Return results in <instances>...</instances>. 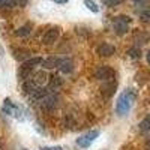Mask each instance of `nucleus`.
<instances>
[{
  "mask_svg": "<svg viewBox=\"0 0 150 150\" xmlns=\"http://www.w3.org/2000/svg\"><path fill=\"white\" fill-rule=\"evenodd\" d=\"M135 96L137 93L132 89H126L117 99V104H116V112L119 116H126L129 110L132 108V104L135 101Z\"/></svg>",
  "mask_w": 150,
  "mask_h": 150,
  "instance_id": "nucleus-1",
  "label": "nucleus"
},
{
  "mask_svg": "<svg viewBox=\"0 0 150 150\" xmlns=\"http://www.w3.org/2000/svg\"><path fill=\"white\" fill-rule=\"evenodd\" d=\"M129 24H131L129 17H126V15L116 17V20H114V32H116V35H119V36L126 35L128 30H129Z\"/></svg>",
  "mask_w": 150,
  "mask_h": 150,
  "instance_id": "nucleus-2",
  "label": "nucleus"
},
{
  "mask_svg": "<svg viewBox=\"0 0 150 150\" xmlns=\"http://www.w3.org/2000/svg\"><path fill=\"white\" fill-rule=\"evenodd\" d=\"M98 137H99V131H98V129L90 131V132H87V134L78 137V138H77V146L81 147V149H87V147H89V146L98 138Z\"/></svg>",
  "mask_w": 150,
  "mask_h": 150,
  "instance_id": "nucleus-3",
  "label": "nucleus"
},
{
  "mask_svg": "<svg viewBox=\"0 0 150 150\" xmlns=\"http://www.w3.org/2000/svg\"><path fill=\"white\" fill-rule=\"evenodd\" d=\"M95 77L98 80H101V81H111V80H114L116 72H114V69H111L110 66H101V68L96 69Z\"/></svg>",
  "mask_w": 150,
  "mask_h": 150,
  "instance_id": "nucleus-4",
  "label": "nucleus"
},
{
  "mask_svg": "<svg viewBox=\"0 0 150 150\" xmlns=\"http://www.w3.org/2000/svg\"><path fill=\"white\" fill-rule=\"evenodd\" d=\"M59 36H60V29L59 27H53V29H50V30L45 32V35L42 38V42L45 45H53L54 42H57Z\"/></svg>",
  "mask_w": 150,
  "mask_h": 150,
  "instance_id": "nucleus-5",
  "label": "nucleus"
},
{
  "mask_svg": "<svg viewBox=\"0 0 150 150\" xmlns=\"http://www.w3.org/2000/svg\"><path fill=\"white\" fill-rule=\"evenodd\" d=\"M96 53H98L99 56H101V57H111L112 54L116 53V47L105 42V44H101V45L98 47Z\"/></svg>",
  "mask_w": 150,
  "mask_h": 150,
  "instance_id": "nucleus-6",
  "label": "nucleus"
},
{
  "mask_svg": "<svg viewBox=\"0 0 150 150\" xmlns=\"http://www.w3.org/2000/svg\"><path fill=\"white\" fill-rule=\"evenodd\" d=\"M12 54H14V59L18 62H26L27 59L32 57V51L27 48H14L12 50Z\"/></svg>",
  "mask_w": 150,
  "mask_h": 150,
  "instance_id": "nucleus-7",
  "label": "nucleus"
},
{
  "mask_svg": "<svg viewBox=\"0 0 150 150\" xmlns=\"http://www.w3.org/2000/svg\"><path fill=\"white\" fill-rule=\"evenodd\" d=\"M117 90V83L114 80H111V81H105V84L102 86V95L105 98H111L112 95L116 93Z\"/></svg>",
  "mask_w": 150,
  "mask_h": 150,
  "instance_id": "nucleus-8",
  "label": "nucleus"
},
{
  "mask_svg": "<svg viewBox=\"0 0 150 150\" xmlns=\"http://www.w3.org/2000/svg\"><path fill=\"white\" fill-rule=\"evenodd\" d=\"M62 63V59L59 57H48V59H42V68L44 69H54L57 66H60Z\"/></svg>",
  "mask_w": 150,
  "mask_h": 150,
  "instance_id": "nucleus-9",
  "label": "nucleus"
},
{
  "mask_svg": "<svg viewBox=\"0 0 150 150\" xmlns=\"http://www.w3.org/2000/svg\"><path fill=\"white\" fill-rule=\"evenodd\" d=\"M32 80L35 81V84H36V86L44 87V86H45V83L48 81V75H47V72H45V71H38V72H35V74H33V78H32Z\"/></svg>",
  "mask_w": 150,
  "mask_h": 150,
  "instance_id": "nucleus-10",
  "label": "nucleus"
},
{
  "mask_svg": "<svg viewBox=\"0 0 150 150\" xmlns=\"http://www.w3.org/2000/svg\"><path fill=\"white\" fill-rule=\"evenodd\" d=\"M42 107L47 108V110H51L57 105V96L56 95H45L42 99Z\"/></svg>",
  "mask_w": 150,
  "mask_h": 150,
  "instance_id": "nucleus-11",
  "label": "nucleus"
},
{
  "mask_svg": "<svg viewBox=\"0 0 150 150\" xmlns=\"http://www.w3.org/2000/svg\"><path fill=\"white\" fill-rule=\"evenodd\" d=\"M2 111L5 112L6 116H12V114H17V112H18V108L14 105V102H12L11 99H6L3 107H2Z\"/></svg>",
  "mask_w": 150,
  "mask_h": 150,
  "instance_id": "nucleus-12",
  "label": "nucleus"
},
{
  "mask_svg": "<svg viewBox=\"0 0 150 150\" xmlns=\"http://www.w3.org/2000/svg\"><path fill=\"white\" fill-rule=\"evenodd\" d=\"M149 39H150V35L144 30H137L134 33V41L137 44H146V42H149Z\"/></svg>",
  "mask_w": 150,
  "mask_h": 150,
  "instance_id": "nucleus-13",
  "label": "nucleus"
},
{
  "mask_svg": "<svg viewBox=\"0 0 150 150\" xmlns=\"http://www.w3.org/2000/svg\"><path fill=\"white\" fill-rule=\"evenodd\" d=\"M59 69H60L62 74H71L74 71V62L71 59H63L60 66H59Z\"/></svg>",
  "mask_w": 150,
  "mask_h": 150,
  "instance_id": "nucleus-14",
  "label": "nucleus"
},
{
  "mask_svg": "<svg viewBox=\"0 0 150 150\" xmlns=\"http://www.w3.org/2000/svg\"><path fill=\"white\" fill-rule=\"evenodd\" d=\"M42 63V59L41 57H30V59H27L26 62H23V65H26V66H29V68H35V66H38V65H41Z\"/></svg>",
  "mask_w": 150,
  "mask_h": 150,
  "instance_id": "nucleus-15",
  "label": "nucleus"
},
{
  "mask_svg": "<svg viewBox=\"0 0 150 150\" xmlns=\"http://www.w3.org/2000/svg\"><path fill=\"white\" fill-rule=\"evenodd\" d=\"M30 29H32L30 26H23V27H20V29L15 30V36L17 38H26V36L30 35V32H32Z\"/></svg>",
  "mask_w": 150,
  "mask_h": 150,
  "instance_id": "nucleus-16",
  "label": "nucleus"
},
{
  "mask_svg": "<svg viewBox=\"0 0 150 150\" xmlns=\"http://www.w3.org/2000/svg\"><path fill=\"white\" fill-rule=\"evenodd\" d=\"M140 132L141 134L150 132V117H146L144 120H141V123H140Z\"/></svg>",
  "mask_w": 150,
  "mask_h": 150,
  "instance_id": "nucleus-17",
  "label": "nucleus"
},
{
  "mask_svg": "<svg viewBox=\"0 0 150 150\" xmlns=\"http://www.w3.org/2000/svg\"><path fill=\"white\" fill-rule=\"evenodd\" d=\"M84 6L89 9L90 12H93V14H98V12H99V6L93 2V0H84Z\"/></svg>",
  "mask_w": 150,
  "mask_h": 150,
  "instance_id": "nucleus-18",
  "label": "nucleus"
},
{
  "mask_svg": "<svg viewBox=\"0 0 150 150\" xmlns=\"http://www.w3.org/2000/svg\"><path fill=\"white\" fill-rule=\"evenodd\" d=\"M128 54H129V57H131V59H135V60L141 57V51H140V48H138V47L129 48V50H128Z\"/></svg>",
  "mask_w": 150,
  "mask_h": 150,
  "instance_id": "nucleus-19",
  "label": "nucleus"
},
{
  "mask_svg": "<svg viewBox=\"0 0 150 150\" xmlns=\"http://www.w3.org/2000/svg\"><path fill=\"white\" fill-rule=\"evenodd\" d=\"M140 20H141L143 23L150 24V9H146V11L141 12V14H140Z\"/></svg>",
  "mask_w": 150,
  "mask_h": 150,
  "instance_id": "nucleus-20",
  "label": "nucleus"
},
{
  "mask_svg": "<svg viewBox=\"0 0 150 150\" xmlns=\"http://www.w3.org/2000/svg\"><path fill=\"white\" fill-rule=\"evenodd\" d=\"M0 6L2 8H14L15 3H14V0H0Z\"/></svg>",
  "mask_w": 150,
  "mask_h": 150,
  "instance_id": "nucleus-21",
  "label": "nucleus"
},
{
  "mask_svg": "<svg viewBox=\"0 0 150 150\" xmlns=\"http://www.w3.org/2000/svg\"><path fill=\"white\" fill-rule=\"evenodd\" d=\"M122 2V0H102V3L108 8H112V6H117L119 3Z\"/></svg>",
  "mask_w": 150,
  "mask_h": 150,
  "instance_id": "nucleus-22",
  "label": "nucleus"
},
{
  "mask_svg": "<svg viewBox=\"0 0 150 150\" xmlns=\"http://www.w3.org/2000/svg\"><path fill=\"white\" fill-rule=\"evenodd\" d=\"M14 3L15 6H20V8H24L27 5V0H14Z\"/></svg>",
  "mask_w": 150,
  "mask_h": 150,
  "instance_id": "nucleus-23",
  "label": "nucleus"
},
{
  "mask_svg": "<svg viewBox=\"0 0 150 150\" xmlns=\"http://www.w3.org/2000/svg\"><path fill=\"white\" fill-rule=\"evenodd\" d=\"M41 150H63V147H60V146H47V147H42Z\"/></svg>",
  "mask_w": 150,
  "mask_h": 150,
  "instance_id": "nucleus-24",
  "label": "nucleus"
},
{
  "mask_svg": "<svg viewBox=\"0 0 150 150\" xmlns=\"http://www.w3.org/2000/svg\"><path fill=\"white\" fill-rule=\"evenodd\" d=\"M51 2L59 3V5H65V3H68V2H69V0H51Z\"/></svg>",
  "mask_w": 150,
  "mask_h": 150,
  "instance_id": "nucleus-25",
  "label": "nucleus"
},
{
  "mask_svg": "<svg viewBox=\"0 0 150 150\" xmlns=\"http://www.w3.org/2000/svg\"><path fill=\"white\" fill-rule=\"evenodd\" d=\"M146 59H147V63L150 65V50H149V53H147V56H146Z\"/></svg>",
  "mask_w": 150,
  "mask_h": 150,
  "instance_id": "nucleus-26",
  "label": "nucleus"
},
{
  "mask_svg": "<svg viewBox=\"0 0 150 150\" xmlns=\"http://www.w3.org/2000/svg\"><path fill=\"white\" fill-rule=\"evenodd\" d=\"M21 150H27V149H21Z\"/></svg>",
  "mask_w": 150,
  "mask_h": 150,
  "instance_id": "nucleus-27",
  "label": "nucleus"
}]
</instances>
